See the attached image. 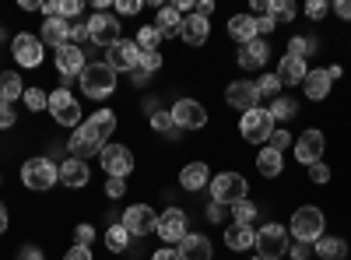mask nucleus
I'll list each match as a JSON object with an SVG mask.
<instances>
[{"label": "nucleus", "instance_id": "obj_16", "mask_svg": "<svg viewBox=\"0 0 351 260\" xmlns=\"http://www.w3.org/2000/svg\"><path fill=\"white\" fill-rule=\"evenodd\" d=\"M225 99H228V106H236V109H243V113L256 109V106H260L256 81H232L228 88H225Z\"/></svg>", "mask_w": 351, "mask_h": 260}, {"label": "nucleus", "instance_id": "obj_56", "mask_svg": "<svg viewBox=\"0 0 351 260\" xmlns=\"http://www.w3.org/2000/svg\"><path fill=\"white\" fill-rule=\"evenodd\" d=\"M274 28H278V25H274L267 14H263V18H256V36H267V32H274Z\"/></svg>", "mask_w": 351, "mask_h": 260}, {"label": "nucleus", "instance_id": "obj_52", "mask_svg": "<svg viewBox=\"0 0 351 260\" xmlns=\"http://www.w3.org/2000/svg\"><path fill=\"white\" fill-rule=\"evenodd\" d=\"M288 253H291V260H309L313 257V246L309 243H295V246H288Z\"/></svg>", "mask_w": 351, "mask_h": 260}, {"label": "nucleus", "instance_id": "obj_31", "mask_svg": "<svg viewBox=\"0 0 351 260\" xmlns=\"http://www.w3.org/2000/svg\"><path fill=\"white\" fill-rule=\"evenodd\" d=\"M256 169H260V176H267V180H274V176H281V152H274V148H260V155H256Z\"/></svg>", "mask_w": 351, "mask_h": 260}, {"label": "nucleus", "instance_id": "obj_28", "mask_svg": "<svg viewBox=\"0 0 351 260\" xmlns=\"http://www.w3.org/2000/svg\"><path fill=\"white\" fill-rule=\"evenodd\" d=\"M253 239H256V228L253 225H236V222H232L225 228V246L228 250H250Z\"/></svg>", "mask_w": 351, "mask_h": 260}, {"label": "nucleus", "instance_id": "obj_33", "mask_svg": "<svg viewBox=\"0 0 351 260\" xmlns=\"http://www.w3.org/2000/svg\"><path fill=\"white\" fill-rule=\"evenodd\" d=\"M319 260H341L344 253H348V246H344V239H337V236H324L316 243V250H313Z\"/></svg>", "mask_w": 351, "mask_h": 260}, {"label": "nucleus", "instance_id": "obj_15", "mask_svg": "<svg viewBox=\"0 0 351 260\" xmlns=\"http://www.w3.org/2000/svg\"><path fill=\"white\" fill-rule=\"evenodd\" d=\"M106 53H109L106 64H109L116 74H130V71H137V64H141V49H137V43H130V39H120L116 46H109Z\"/></svg>", "mask_w": 351, "mask_h": 260}, {"label": "nucleus", "instance_id": "obj_27", "mask_svg": "<svg viewBox=\"0 0 351 260\" xmlns=\"http://www.w3.org/2000/svg\"><path fill=\"white\" fill-rule=\"evenodd\" d=\"M306 74H309L306 60H299V56H288V53L281 56V67H278V81H281V84H302Z\"/></svg>", "mask_w": 351, "mask_h": 260}, {"label": "nucleus", "instance_id": "obj_4", "mask_svg": "<svg viewBox=\"0 0 351 260\" xmlns=\"http://www.w3.org/2000/svg\"><path fill=\"white\" fill-rule=\"evenodd\" d=\"M246 176H239V172H218V176L211 180V200L221 208H232V204H239V200H246Z\"/></svg>", "mask_w": 351, "mask_h": 260}, {"label": "nucleus", "instance_id": "obj_12", "mask_svg": "<svg viewBox=\"0 0 351 260\" xmlns=\"http://www.w3.org/2000/svg\"><path fill=\"white\" fill-rule=\"evenodd\" d=\"M130 236H148V233H155L158 228V215L148 208V204H130L127 211H123V222H120Z\"/></svg>", "mask_w": 351, "mask_h": 260}, {"label": "nucleus", "instance_id": "obj_37", "mask_svg": "<svg viewBox=\"0 0 351 260\" xmlns=\"http://www.w3.org/2000/svg\"><path fill=\"white\" fill-rule=\"evenodd\" d=\"M137 49L141 53H148V49H158V43H162V36H158V28L155 25H144V28H137Z\"/></svg>", "mask_w": 351, "mask_h": 260}, {"label": "nucleus", "instance_id": "obj_61", "mask_svg": "<svg viewBox=\"0 0 351 260\" xmlns=\"http://www.w3.org/2000/svg\"><path fill=\"white\" fill-rule=\"evenodd\" d=\"M148 78H152V74H148V71H141V67L130 71V81H134V84H148Z\"/></svg>", "mask_w": 351, "mask_h": 260}, {"label": "nucleus", "instance_id": "obj_55", "mask_svg": "<svg viewBox=\"0 0 351 260\" xmlns=\"http://www.w3.org/2000/svg\"><path fill=\"white\" fill-rule=\"evenodd\" d=\"M152 260H180V250H176V246H162V250L152 253Z\"/></svg>", "mask_w": 351, "mask_h": 260}, {"label": "nucleus", "instance_id": "obj_32", "mask_svg": "<svg viewBox=\"0 0 351 260\" xmlns=\"http://www.w3.org/2000/svg\"><path fill=\"white\" fill-rule=\"evenodd\" d=\"M25 95V84H21V78L14 74V71H8V74H0V102H14V99H21Z\"/></svg>", "mask_w": 351, "mask_h": 260}, {"label": "nucleus", "instance_id": "obj_3", "mask_svg": "<svg viewBox=\"0 0 351 260\" xmlns=\"http://www.w3.org/2000/svg\"><path fill=\"white\" fill-rule=\"evenodd\" d=\"M21 183H25L28 190L46 193V190H53L56 183H60V165H56L53 158H46V155L28 158V162L21 165Z\"/></svg>", "mask_w": 351, "mask_h": 260}, {"label": "nucleus", "instance_id": "obj_46", "mask_svg": "<svg viewBox=\"0 0 351 260\" xmlns=\"http://www.w3.org/2000/svg\"><path fill=\"white\" fill-rule=\"evenodd\" d=\"M309 176H313V183H330V165H324V162L309 165Z\"/></svg>", "mask_w": 351, "mask_h": 260}, {"label": "nucleus", "instance_id": "obj_62", "mask_svg": "<svg viewBox=\"0 0 351 260\" xmlns=\"http://www.w3.org/2000/svg\"><path fill=\"white\" fill-rule=\"evenodd\" d=\"M8 225H11V218H8V208H4V204H0V236H4V233H8Z\"/></svg>", "mask_w": 351, "mask_h": 260}, {"label": "nucleus", "instance_id": "obj_36", "mask_svg": "<svg viewBox=\"0 0 351 260\" xmlns=\"http://www.w3.org/2000/svg\"><path fill=\"white\" fill-rule=\"evenodd\" d=\"M106 246L112 250V253H123L127 246H130V233L123 225H109V233H106Z\"/></svg>", "mask_w": 351, "mask_h": 260}, {"label": "nucleus", "instance_id": "obj_48", "mask_svg": "<svg viewBox=\"0 0 351 260\" xmlns=\"http://www.w3.org/2000/svg\"><path fill=\"white\" fill-rule=\"evenodd\" d=\"M106 193H109L112 200H120V197L127 193V180H112V176H109V180H106Z\"/></svg>", "mask_w": 351, "mask_h": 260}, {"label": "nucleus", "instance_id": "obj_22", "mask_svg": "<svg viewBox=\"0 0 351 260\" xmlns=\"http://www.w3.org/2000/svg\"><path fill=\"white\" fill-rule=\"evenodd\" d=\"M330 84H334L330 71H327V67H316V71H309V74H306L302 92H306L313 102H319V99H327V95H330Z\"/></svg>", "mask_w": 351, "mask_h": 260}, {"label": "nucleus", "instance_id": "obj_21", "mask_svg": "<svg viewBox=\"0 0 351 260\" xmlns=\"http://www.w3.org/2000/svg\"><path fill=\"white\" fill-rule=\"evenodd\" d=\"M39 39H43V46H56V49L67 46V43H71V21H64V18H46Z\"/></svg>", "mask_w": 351, "mask_h": 260}, {"label": "nucleus", "instance_id": "obj_11", "mask_svg": "<svg viewBox=\"0 0 351 260\" xmlns=\"http://www.w3.org/2000/svg\"><path fill=\"white\" fill-rule=\"evenodd\" d=\"M99 158H102V169L112 180H127L134 172V155H130V148H123V144H106Z\"/></svg>", "mask_w": 351, "mask_h": 260}, {"label": "nucleus", "instance_id": "obj_30", "mask_svg": "<svg viewBox=\"0 0 351 260\" xmlns=\"http://www.w3.org/2000/svg\"><path fill=\"white\" fill-rule=\"evenodd\" d=\"M152 130H155L158 137H165V141H180V127H176V120H172L169 109L152 113Z\"/></svg>", "mask_w": 351, "mask_h": 260}, {"label": "nucleus", "instance_id": "obj_14", "mask_svg": "<svg viewBox=\"0 0 351 260\" xmlns=\"http://www.w3.org/2000/svg\"><path fill=\"white\" fill-rule=\"evenodd\" d=\"M11 56L21 67H39L43 64V39H36L32 32H18L11 43Z\"/></svg>", "mask_w": 351, "mask_h": 260}, {"label": "nucleus", "instance_id": "obj_10", "mask_svg": "<svg viewBox=\"0 0 351 260\" xmlns=\"http://www.w3.org/2000/svg\"><path fill=\"white\" fill-rule=\"evenodd\" d=\"M155 233L162 236V243L165 246H180L183 239H186V211H180V208H169V211H162L158 215V228Z\"/></svg>", "mask_w": 351, "mask_h": 260}, {"label": "nucleus", "instance_id": "obj_64", "mask_svg": "<svg viewBox=\"0 0 351 260\" xmlns=\"http://www.w3.org/2000/svg\"><path fill=\"white\" fill-rule=\"evenodd\" d=\"M250 260H263V257H250Z\"/></svg>", "mask_w": 351, "mask_h": 260}, {"label": "nucleus", "instance_id": "obj_19", "mask_svg": "<svg viewBox=\"0 0 351 260\" xmlns=\"http://www.w3.org/2000/svg\"><path fill=\"white\" fill-rule=\"evenodd\" d=\"M208 36H211L208 18H200V14H186V18H183V25H180V39H183L186 46H204V43H208Z\"/></svg>", "mask_w": 351, "mask_h": 260}, {"label": "nucleus", "instance_id": "obj_26", "mask_svg": "<svg viewBox=\"0 0 351 260\" xmlns=\"http://www.w3.org/2000/svg\"><path fill=\"white\" fill-rule=\"evenodd\" d=\"M176 250H180V260H211V243L200 233H186V239Z\"/></svg>", "mask_w": 351, "mask_h": 260}, {"label": "nucleus", "instance_id": "obj_50", "mask_svg": "<svg viewBox=\"0 0 351 260\" xmlns=\"http://www.w3.org/2000/svg\"><path fill=\"white\" fill-rule=\"evenodd\" d=\"M84 39H88V25H84V21H71V43L81 46Z\"/></svg>", "mask_w": 351, "mask_h": 260}, {"label": "nucleus", "instance_id": "obj_35", "mask_svg": "<svg viewBox=\"0 0 351 260\" xmlns=\"http://www.w3.org/2000/svg\"><path fill=\"white\" fill-rule=\"evenodd\" d=\"M267 113H271V120H274V123H288V120L299 113V106L291 102V99H285V95H281V99H274V102H271V109H267Z\"/></svg>", "mask_w": 351, "mask_h": 260}, {"label": "nucleus", "instance_id": "obj_9", "mask_svg": "<svg viewBox=\"0 0 351 260\" xmlns=\"http://www.w3.org/2000/svg\"><path fill=\"white\" fill-rule=\"evenodd\" d=\"M239 134H243V141H250V144H260V141H271V134H274V120H271V113L267 109H250V113H243V123H239Z\"/></svg>", "mask_w": 351, "mask_h": 260}, {"label": "nucleus", "instance_id": "obj_39", "mask_svg": "<svg viewBox=\"0 0 351 260\" xmlns=\"http://www.w3.org/2000/svg\"><path fill=\"white\" fill-rule=\"evenodd\" d=\"M316 53V39H302V36H295L288 43V56H299V60H306V56H313Z\"/></svg>", "mask_w": 351, "mask_h": 260}, {"label": "nucleus", "instance_id": "obj_53", "mask_svg": "<svg viewBox=\"0 0 351 260\" xmlns=\"http://www.w3.org/2000/svg\"><path fill=\"white\" fill-rule=\"evenodd\" d=\"M64 260H92V246H71Z\"/></svg>", "mask_w": 351, "mask_h": 260}, {"label": "nucleus", "instance_id": "obj_42", "mask_svg": "<svg viewBox=\"0 0 351 260\" xmlns=\"http://www.w3.org/2000/svg\"><path fill=\"white\" fill-rule=\"evenodd\" d=\"M141 71H148V74H155V71H162V53L158 49H148V53H141V64H137Z\"/></svg>", "mask_w": 351, "mask_h": 260}, {"label": "nucleus", "instance_id": "obj_8", "mask_svg": "<svg viewBox=\"0 0 351 260\" xmlns=\"http://www.w3.org/2000/svg\"><path fill=\"white\" fill-rule=\"evenodd\" d=\"M46 109L53 113V120L60 123V127H81V106H77V99L67 88L49 92V106Z\"/></svg>", "mask_w": 351, "mask_h": 260}, {"label": "nucleus", "instance_id": "obj_45", "mask_svg": "<svg viewBox=\"0 0 351 260\" xmlns=\"http://www.w3.org/2000/svg\"><path fill=\"white\" fill-rule=\"evenodd\" d=\"M14 120H18V113H14V106H8V102H0V130H8V127H14Z\"/></svg>", "mask_w": 351, "mask_h": 260}, {"label": "nucleus", "instance_id": "obj_41", "mask_svg": "<svg viewBox=\"0 0 351 260\" xmlns=\"http://www.w3.org/2000/svg\"><path fill=\"white\" fill-rule=\"evenodd\" d=\"M21 99H25V106L32 109V113H39V109H46V106H49V95H46V92H39V88H25V95H21Z\"/></svg>", "mask_w": 351, "mask_h": 260}, {"label": "nucleus", "instance_id": "obj_2", "mask_svg": "<svg viewBox=\"0 0 351 260\" xmlns=\"http://www.w3.org/2000/svg\"><path fill=\"white\" fill-rule=\"evenodd\" d=\"M291 236H295V243H309L316 246L319 239H324V228H327V218L324 211H319L316 204H302L295 215H291Z\"/></svg>", "mask_w": 351, "mask_h": 260}, {"label": "nucleus", "instance_id": "obj_58", "mask_svg": "<svg viewBox=\"0 0 351 260\" xmlns=\"http://www.w3.org/2000/svg\"><path fill=\"white\" fill-rule=\"evenodd\" d=\"M193 14H200V18H211L215 14V4H211V0H197V11Z\"/></svg>", "mask_w": 351, "mask_h": 260}, {"label": "nucleus", "instance_id": "obj_57", "mask_svg": "<svg viewBox=\"0 0 351 260\" xmlns=\"http://www.w3.org/2000/svg\"><path fill=\"white\" fill-rule=\"evenodd\" d=\"M334 14H337L341 21H348V18H351V0H337V4H334Z\"/></svg>", "mask_w": 351, "mask_h": 260}, {"label": "nucleus", "instance_id": "obj_29", "mask_svg": "<svg viewBox=\"0 0 351 260\" xmlns=\"http://www.w3.org/2000/svg\"><path fill=\"white\" fill-rule=\"evenodd\" d=\"M180 25H183V14L176 11L172 4L169 8H158V18H155V28H158V36H180Z\"/></svg>", "mask_w": 351, "mask_h": 260}, {"label": "nucleus", "instance_id": "obj_20", "mask_svg": "<svg viewBox=\"0 0 351 260\" xmlns=\"http://www.w3.org/2000/svg\"><path fill=\"white\" fill-rule=\"evenodd\" d=\"M88 180H92V169H88V162H81V158H64V165H60V183H64V187L81 190V187H88Z\"/></svg>", "mask_w": 351, "mask_h": 260}, {"label": "nucleus", "instance_id": "obj_24", "mask_svg": "<svg viewBox=\"0 0 351 260\" xmlns=\"http://www.w3.org/2000/svg\"><path fill=\"white\" fill-rule=\"evenodd\" d=\"M267 56H271L267 43H263V39H253V43L239 46V67H243V71H260L263 64H267Z\"/></svg>", "mask_w": 351, "mask_h": 260}, {"label": "nucleus", "instance_id": "obj_1", "mask_svg": "<svg viewBox=\"0 0 351 260\" xmlns=\"http://www.w3.org/2000/svg\"><path fill=\"white\" fill-rule=\"evenodd\" d=\"M112 130H116V113L112 109H99V113H92V120H84L77 130H74V137L67 141V148H71V158H92V155H102V148H106V141L112 137Z\"/></svg>", "mask_w": 351, "mask_h": 260}, {"label": "nucleus", "instance_id": "obj_63", "mask_svg": "<svg viewBox=\"0 0 351 260\" xmlns=\"http://www.w3.org/2000/svg\"><path fill=\"white\" fill-rule=\"evenodd\" d=\"M21 8H25V11H39L43 4H39V0H21Z\"/></svg>", "mask_w": 351, "mask_h": 260}, {"label": "nucleus", "instance_id": "obj_6", "mask_svg": "<svg viewBox=\"0 0 351 260\" xmlns=\"http://www.w3.org/2000/svg\"><path fill=\"white\" fill-rule=\"evenodd\" d=\"M253 250H256V257H263V260H278V257H285L288 253V228L285 225H260V233H256V239H253Z\"/></svg>", "mask_w": 351, "mask_h": 260}, {"label": "nucleus", "instance_id": "obj_18", "mask_svg": "<svg viewBox=\"0 0 351 260\" xmlns=\"http://www.w3.org/2000/svg\"><path fill=\"white\" fill-rule=\"evenodd\" d=\"M88 67V60H84V49L81 46H74V43H67V46H60L56 49V71H60L64 78H81V71Z\"/></svg>", "mask_w": 351, "mask_h": 260}, {"label": "nucleus", "instance_id": "obj_25", "mask_svg": "<svg viewBox=\"0 0 351 260\" xmlns=\"http://www.w3.org/2000/svg\"><path fill=\"white\" fill-rule=\"evenodd\" d=\"M228 39H236L239 46L260 39V36H256V18H253V14H232V18H228Z\"/></svg>", "mask_w": 351, "mask_h": 260}, {"label": "nucleus", "instance_id": "obj_44", "mask_svg": "<svg viewBox=\"0 0 351 260\" xmlns=\"http://www.w3.org/2000/svg\"><path fill=\"white\" fill-rule=\"evenodd\" d=\"M81 11H84V4H81V0H60V18H64V21L77 18Z\"/></svg>", "mask_w": 351, "mask_h": 260}, {"label": "nucleus", "instance_id": "obj_23", "mask_svg": "<svg viewBox=\"0 0 351 260\" xmlns=\"http://www.w3.org/2000/svg\"><path fill=\"white\" fill-rule=\"evenodd\" d=\"M180 187L190 190V193H197V190H204V187H211V169L204 165V162H190V165H183V172H180Z\"/></svg>", "mask_w": 351, "mask_h": 260}, {"label": "nucleus", "instance_id": "obj_43", "mask_svg": "<svg viewBox=\"0 0 351 260\" xmlns=\"http://www.w3.org/2000/svg\"><path fill=\"white\" fill-rule=\"evenodd\" d=\"M74 246H95V225H77L74 228Z\"/></svg>", "mask_w": 351, "mask_h": 260}, {"label": "nucleus", "instance_id": "obj_38", "mask_svg": "<svg viewBox=\"0 0 351 260\" xmlns=\"http://www.w3.org/2000/svg\"><path fill=\"white\" fill-rule=\"evenodd\" d=\"M232 222H236V225H253V222H256V208L250 204V200L232 204Z\"/></svg>", "mask_w": 351, "mask_h": 260}, {"label": "nucleus", "instance_id": "obj_34", "mask_svg": "<svg viewBox=\"0 0 351 260\" xmlns=\"http://www.w3.org/2000/svg\"><path fill=\"white\" fill-rule=\"evenodd\" d=\"M267 14L274 25H285V21H291L295 18V4H291V0H267Z\"/></svg>", "mask_w": 351, "mask_h": 260}, {"label": "nucleus", "instance_id": "obj_49", "mask_svg": "<svg viewBox=\"0 0 351 260\" xmlns=\"http://www.w3.org/2000/svg\"><path fill=\"white\" fill-rule=\"evenodd\" d=\"M141 0H116V14H141Z\"/></svg>", "mask_w": 351, "mask_h": 260}, {"label": "nucleus", "instance_id": "obj_54", "mask_svg": "<svg viewBox=\"0 0 351 260\" xmlns=\"http://www.w3.org/2000/svg\"><path fill=\"white\" fill-rule=\"evenodd\" d=\"M18 260H46V257H43L39 246H21V250H18Z\"/></svg>", "mask_w": 351, "mask_h": 260}, {"label": "nucleus", "instance_id": "obj_7", "mask_svg": "<svg viewBox=\"0 0 351 260\" xmlns=\"http://www.w3.org/2000/svg\"><path fill=\"white\" fill-rule=\"evenodd\" d=\"M84 25H88V39H92L95 46H106L109 49V46H116V43L123 39L120 36V18L109 14V11H95Z\"/></svg>", "mask_w": 351, "mask_h": 260}, {"label": "nucleus", "instance_id": "obj_51", "mask_svg": "<svg viewBox=\"0 0 351 260\" xmlns=\"http://www.w3.org/2000/svg\"><path fill=\"white\" fill-rule=\"evenodd\" d=\"M327 11H330V8L324 4V0H309V4H306V14H309L313 21H319V18H324Z\"/></svg>", "mask_w": 351, "mask_h": 260}, {"label": "nucleus", "instance_id": "obj_17", "mask_svg": "<svg viewBox=\"0 0 351 260\" xmlns=\"http://www.w3.org/2000/svg\"><path fill=\"white\" fill-rule=\"evenodd\" d=\"M295 158H299L302 165L324 162V134H319V130H306V134L295 141Z\"/></svg>", "mask_w": 351, "mask_h": 260}, {"label": "nucleus", "instance_id": "obj_59", "mask_svg": "<svg viewBox=\"0 0 351 260\" xmlns=\"http://www.w3.org/2000/svg\"><path fill=\"white\" fill-rule=\"evenodd\" d=\"M172 8L180 11V14H193V11H197V4H193V0H176Z\"/></svg>", "mask_w": 351, "mask_h": 260}, {"label": "nucleus", "instance_id": "obj_60", "mask_svg": "<svg viewBox=\"0 0 351 260\" xmlns=\"http://www.w3.org/2000/svg\"><path fill=\"white\" fill-rule=\"evenodd\" d=\"M208 218H211V222H221V218H225V208H221V204H215V200H211V208H208Z\"/></svg>", "mask_w": 351, "mask_h": 260}, {"label": "nucleus", "instance_id": "obj_13", "mask_svg": "<svg viewBox=\"0 0 351 260\" xmlns=\"http://www.w3.org/2000/svg\"><path fill=\"white\" fill-rule=\"evenodd\" d=\"M169 113H172V120H176L180 130H200L204 123H208V109H204L200 102H193V99H180Z\"/></svg>", "mask_w": 351, "mask_h": 260}, {"label": "nucleus", "instance_id": "obj_40", "mask_svg": "<svg viewBox=\"0 0 351 260\" xmlns=\"http://www.w3.org/2000/svg\"><path fill=\"white\" fill-rule=\"evenodd\" d=\"M256 92H260V95H271V99H281V81H278V74H263V78L256 81Z\"/></svg>", "mask_w": 351, "mask_h": 260}, {"label": "nucleus", "instance_id": "obj_5", "mask_svg": "<svg viewBox=\"0 0 351 260\" xmlns=\"http://www.w3.org/2000/svg\"><path fill=\"white\" fill-rule=\"evenodd\" d=\"M81 88L92 99H109L116 92V71L109 64H88L81 71Z\"/></svg>", "mask_w": 351, "mask_h": 260}, {"label": "nucleus", "instance_id": "obj_47", "mask_svg": "<svg viewBox=\"0 0 351 260\" xmlns=\"http://www.w3.org/2000/svg\"><path fill=\"white\" fill-rule=\"evenodd\" d=\"M288 144H291L288 130H274V134H271V144H267V148H274V152H281V155H285V148H288Z\"/></svg>", "mask_w": 351, "mask_h": 260}]
</instances>
